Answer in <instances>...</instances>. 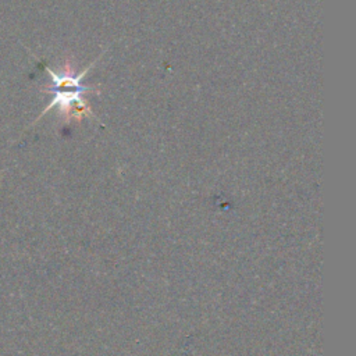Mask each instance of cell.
Instances as JSON below:
<instances>
[{"label": "cell", "mask_w": 356, "mask_h": 356, "mask_svg": "<svg viewBox=\"0 0 356 356\" xmlns=\"http://www.w3.org/2000/svg\"><path fill=\"white\" fill-rule=\"evenodd\" d=\"M96 61H93L89 67H86L81 74L74 75L72 68L70 63H65L61 72H54L49 67H44L51 78V86L46 89L47 93L53 95V100L49 103V106L40 113V115L36 118L35 122H38L49 110L57 107L60 114L64 117L65 121H70L71 118L81 120L83 115L95 117L90 111V107L85 102L82 93L85 92H93V88L85 86L82 83V78L86 75V72L90 70L92 65H95Z\"/></svg>", "instance_id": "obj_1"}]
</instances>
